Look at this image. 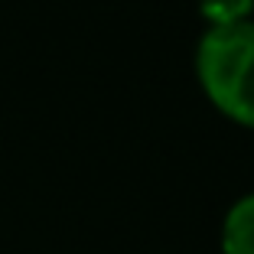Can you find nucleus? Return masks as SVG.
I'll list each match as a JSON object with an SVG mask.
<instances>
[{"instance_id": "1", "label": "nucleus", "mask_w": 254, "mask_h": 254, "mask_svg": "<svg viewBox=\"0 0 254 254\" xmlns=\"http://www.w3.org/2000/svg\"><path fill=\"white\" fill-rule=\"evenodd\" d=\"M199 85L235 124L254 127V23L209 26L195 49Z\"/></svg>"}, {"instance_id": "3", "label": "nucleus", "mask_w": 254, "mask_h": 254, "mask_svg": "<svg viewBox=\"0 0 254 254\" xmlns=\"http://www.w3.org/2000/svg\"><path fill=\"white\" fill-rule=\"evenodd\" d=\"M254 10V0H202L199 13L209 26H228V23L248 20Z\"/></svg>"}, {"instance_id": "2", "label": "nucleus", "mask_w": 254, "mask_h": 254, "mask_svg": "<svg viewBox=\"0 0 254 254\" xmlns=\"http://www.w3.org/2000/svg\"><path fill=\"white\" fill-rule=\"evenodd\" d=\"M222 251L225 254H254V192L238 199L228 209L222 225Z\"/></svg>"}]
</instances>
